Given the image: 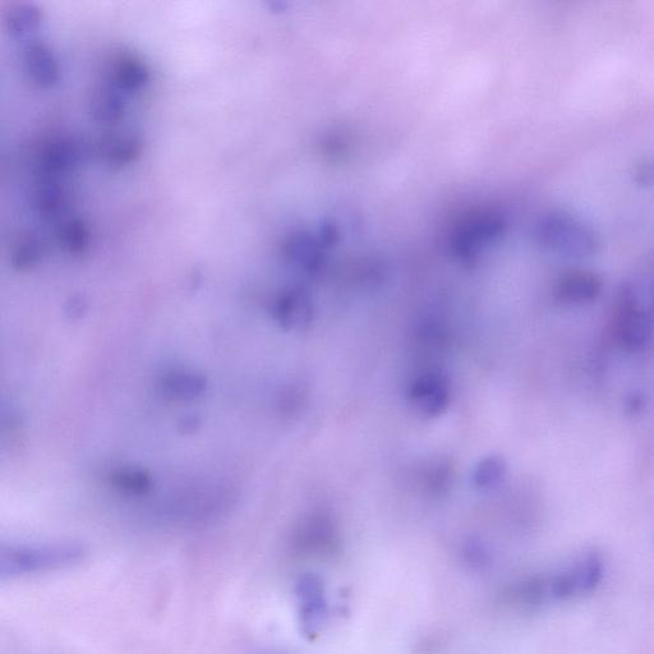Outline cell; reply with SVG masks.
Here are the masks:
<instances>
[{
    "label": "cell",
    "instance_id": "cell-1",
    "mask_svg": "<svg viewBox=\"0 0 654 654\" xmlns=\"http://www.w3.org/2000/svg\"><path fill=\"white\" fill-rule=\"evenodd\" d=\"M86 550L76 542H34L3 546L0 579L39 577L72 569L86 559Z\"/></svg>",
    "mask_w": 654,
    "mask_h": 654
},
{
    "label": "cell",
    "instance_id": "cell-2",
    "mask_svg": "<svg viewBox=\"0 0 654 654\" xmlns=\"http://www.w3.org/2000/svg\"><path fill=\"white\" fill-rule=\"evenodd\" d=\"M536 241L545 250L569 259H588L600 250L597 233L577 216L565 211L543 215L536 229Z\"/></svg>",
    "mask_w": 654,
    "mask_h": 654
},
{
    "label": "cell",
    "instance_id": "cell-3",
    "mask_svg": "<svg viewBox=\"0 0 654 654\" xmlns=\"http://www.w3.org/2000/svg\"><path fill=\"white\" fill-rule=\"evenodd\" d=\"M614 330L617 343L628 352L646 348L654 335V317L640 305L630 280L617 292Z\"/></svg>",
    "mask_w": 654,
    "mask_h": 654
},
{
    "label": "cell",
    "instance_id": "cell-4",
    "mask_svg": "<svg viewBox=\"0 0 654 654\" xmlns=\"http://www.w3.org/2000/svg\"><path fill=\"white\" fill-rule=\"evenodd\" d=\"M227 505V496L218 491H195L174 500L164 510V515L175 523H205L224 513Z\"/></svg>",
    "mask_w": 654,
    "mask_h": 654
},
{
    "label": "cell",
    "instance_id": "cell-5",
    "mask_svg": "<svg viewBox=\"0 0 654 654\" xmlns=\"http://www.w3.org/2000/svg\"><path fill=\"white\" fill-rule=\"evenodd\" d=\"M450 382L441 372L428 371L418 376L409 389V402L423 416L444 413L450 403Z\"/></svg>",
    "mask_w": 654,
    "mask_h": 654
},
{
    "label": "cell",
    "instance_id": "cell-6",
    "mask_svg": "<svg viewBox=\"0 0 654 654\" xmlns=\"http://www.w3.org/2000/svg\"><path fill=\"white\" fill-rule=\"evenodd\" d=\"M602 288L600 275L593 271L570 270L557 280L555 297L564 305L584 306L597 301Z\"/></svg>",
    "mask_w": 654,
    "mask_h": 654
},
{
    "label": "cell",
    "instance_id": "cell-7",
    "mask_svg": "<svg viewBox=\"0 0 654 654\" xmlns=\"http://www.w3.org/2000/svg\"><path fill=\"white\" fill-rule=\"evenodd\" d=\"M273 313L284 330H306L313 320L312 299L305 290L289 289L276 299Z\"/></svg>",
    "mask_w": 654,
    "mask_h": 654
},
{
    "label": "cell",
    "instance_id": "cell-8",
    "mask_svg": "<svg viewBox=\"0 0 654 654\" xmlns=\"http://www.w3.org/2000/svg\"><path fill=\"white\" fill-rule=\"evenodd\" d=\"M297 597L303 630L307 634H315L324 621L326 607L319 580L313 577L302 578L298 583Z\"/></svg>",
    "mask_w": 654,
    "mask_h": 654
},
{
    "label": "cell",
    "instance_id": "cell-9",
    "mask_svg": "<svg viewBox=\"0 0 654 654\" xmlns=\"http://www.w3.org/2000/svg\"><path fill=\"white\" fill-rule=\"evenodd\" d=\"M161 394L172 400H192L205 393L207 380L195 371L174 370L160 380Z\"/></svg>",
    "mask_w": 654,
    "mask_h": 654
},
{
    "label": "cell",
    "instance_id": "cell-10",
    "mask_svg": "<svg viewBox=\"0 0 654 654\" xmlns=\"http://www.w3.org/2000/svg\"><path fill=\"white\" fill-rule=\"evenodd\" d=\"M294 545L305 554H321L334 545V531L327 520L320 517L308 518L299 525Z\"/></svg>",
    "mask_w": 654,
    "mask_h": 654
},
{
    "label": "cell",
    "instance_id": "cell-11",
    "mask_svg": "<svg viewBox=\"0 0 654 654\" xmlns=\"http://www.w3.org/2000/svg\"><path fill=\"white\" fill-rule=\"evenodd\" d=\"M25 64L31 80L36 85L48 89L58 81V62L48 46L40 43L31 44L26 50Z\"/></svg>",
    "mask_w": 654,
    "mask_h": 654
},
{
    "label": "cell",
    "instance_id": "cell-12",
    "mask_svg": "<svg viewBox=\"0 0 654 654\" xmlns=\"http://www.w3.org/2000/svg\"><path fill=\"white\" fill-rule=\"evenodd\" d=\"M112 75L114 86L126 92L141 90L150 77L146 64L131 54H122L115 59Z\"/></svg>",
    "mask_w": 654,
    "mask_h": 654
},
{
    "label": "cell",
    "instance_id": "cell-13",
    "mask_svg": "<svg viewBox=\"0 0 654 654\" xmlns=\"http://www.w3.org/2000/svg\"><path fill=\"white\" fill-rule=\"evenodd\" d=\"M90 108L96 122L117 124L126 113V101L117 87H103L92 96Z\"/></svg>",
    "mask_w": 654,
    "mask_h": 654
},
{
    "label": "cell",
    "instance_id": "cell-14",
    "mask_svg": "<svg viewBox=\"0 0 654 654\" xmlns=\"http://www.w3.org/2000/svg\"><path fill=\"white\" fill-rule=\"evenodd\" d=\"M77 161V150L75 145L68 141H55L45 147L41 154V172L48 175V179H54L57 175L68 172L75 167Z\"/></svg>",
    "mask_w": 654,
    "mask_h": 654
},
{
    "label": "cell",
    "instance_id": "cell-15",
    "mask_svg": "<svg viewBox=\"0 0 654 654\" xmlns=\"http://www.w3.org/2000/svg\"><path fill=\"white\" fill-rule=\"evenodd\" d=\"M110 483L123 494L142 496L149 494L154 486L153 477L146 469L122 467L110 474Z\"/></svg>",
    "mask_w": 654,
    "mask_h": 654
},
{
    "label": "cell",
    "instance_id": "cell-16",
    "mask_svg": "<svg viewBox=\"0 0 654 654\" xmlns=\"http://www.w3.org/2000/svg\"><path fill=\"white\" fill-rule=\"evenodd\" d=\"M506 476V463L501 457L490 455L476 464L472 473V485L480 491L499 487Z\"/></svg>",
    "mask_w": 654,
    "mask_h": 654
},
{
    "label": "cell",
    "instance_id": "cell-17",
    "mask_svg": "<svg viewBox=\"0 0 654 654\" xmlns=\"http://www.w3.org/2000/svg\"><path fill=\"white\" fill-rule=\"evenodd\" d=\"M66 204V195L63 188L54 179H46V182L36 190L34 206L36 211L43 216H53L62 210Z\"/></svg>",
    "mask_w": 654,
    "mask_h": 654
},
{
    "label": "cell",
    "instance_id": "cell-18",
    "mask_svg": "<svg viewBox=\"0 0 654 654\" xmlns=\"http://www.w3.org/2000/svg\"><path fill=\"white\" fill-rule=\"evenodd\" d=\"M41 13L32 4H17L7 13V27L12 35L29 34L39 26Z\"/></svg>",
    "mask_w": 654,
    "mask_h": 654
},
{
    "label": "cell",
    "instance_id": "cell-19",
    "mask_svg": "<svg viewBox=\"0 0 654 654\" xmlns=\"http://www.w3.org/2000/svg\"><path fill=\"white\" fill-rule=\"evenodd\" d=\"M59 238L63 247L72 255H81L87 250L90 243V233L82 220L67 221L59 230Z\"/></svg>",
    "mask_w": 654,
    "mask_h": 654
},
{
    "label": "cell",
    "instance_id": "cell-20",
    "mask_svg": "<svg viewBox=\"0 0 654 654\" xmlns=\"http://www.w3.org/2000/svg\"><path fill=\"white\" fill-rule=\"evenodd\" d=\"M41 257V247L34 236H23L13 247L11 262L16 270H29L38 264Z\"/></svg>",
    "mask_w": 654,
    "mask_h": 654
},
{
    "label": "cell",
    "instance_id": "cell-21",
    "mask_svg": "<svg viewBox=\"0 0 654 654\" xmlns=\"http://www.w3.org/2000/svg\"><path fill=\"white\" fill-rule=\"evenodd\" d=\"M142 151L141 141L136 137H122L112 142L109 146L107 158L110 164L123 167L135 163L140 158Z\"/></svg>",
    "mask_w": 654,
    "mask_h": 654
},
{
    "label": "cell",
    "instance_id": "cell-22",
    "mask_svg": "<svg viewBox=\"0 0 654 654\" xmlns=\"http://www.w3.org/2000/svg\"><path fill=\"white\" fill-rule=\"evenodd\" d=\"M634 181L639 186L654 188V159L643 161L634 173Z\"/></svg>",
    "mask_w": 654,
    "mask_h": 654
},
{
    "label": "cell",
    "instance_id": "cell-23",
    "mask_svg": "<svg viewBox=\"0 0 654 654\" xmlns=\"http://www.w3.org/2000/svg\"><path fill=\"white\" fill-rule=\"evenodd\" d=\"M85 310H86L85 302L81 301V299H73V301L69 303L68 312L71 313L73 319L82 316V313H84Z\"/></svg>",
    "mask_w": 654,
    "mask_h": 654
},
{
    "label": "cell",
    "instance_id": "cell-24",
    "mask_svg": "<svg viewBox=\"0 0 654 654\" xmlns=\"http://www.w3.org/2000/svg\"><path fill=\"white\" fill-rule=\"evenodd\" d=\"M200 425V422H198V419L195 417H187L183 419V422L181 423V426L183 428V432H193L196 430V427Z\"/></svg>",
    "mask_w": 654,
    "mask_h": 654
}]
</instances>
